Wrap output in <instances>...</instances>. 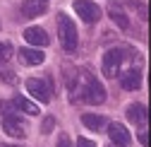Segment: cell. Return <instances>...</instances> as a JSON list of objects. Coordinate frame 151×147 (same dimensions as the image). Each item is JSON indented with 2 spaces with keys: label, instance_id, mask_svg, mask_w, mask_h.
Here are the masks:
<instances>
[{
  "label": "cell",
  "instance_id": "8",
  "mask_svg": "<svg viewBox=\"0 0 151 147\" xmlns=\"http://www.w3.org/2000/svg\"><path fill=\"white\" fill-rule=\"evenodd\" d=\"M108 135L113 140V145H127L129 142V130L122 125V123H108Z\"/></svg>",
  "mask_w": 151,
  "mask_h": 147
},
{
  "label": "cell",
  "instance_id": "14",
  "mask_svg": "<svg viewBox=\"0 0 151 147\" xmlns=\"http://www.w3.org/2000/svg\"><path fill=\"white\" fill-rule=\"evenodd\" d=\"M82 123L89 128V130H103V125L108 123L103 116H96V114H84L82 116Z\"/></svg>",
  "mask_w": 151,
  "mask_h": 147
},
{
  "label": "cell",
  "instance_id": "16",
  "mask_svg": "<svg viewBox=\"0 0 151 147\" xmlns=\"http://www.w3.org/2000/svg\"><path fill=\"white\" fill-rule=\"evenodd\" d=\"M12 53H14L12 44H5V41H0V60H10V58H12Z\"/></svg>",
  "mask_w": 151,
  "mask_h": 147
},
{
  "label": "cell",
  "instance_id": "17",
  "mask_svg": "<svg viewBox=\"0 0 151 147\" xmlns=\"http://www.w3.org/2000/svg\"><path fill=\"white\" fill-rule=\"evenodd\" d=\"M0 80H3L5 84H17V75L12 70H3V72H0Z\"/></svg>",
  "mask_w": 151,
  "mask_h": 147
},
{
  "label": "cell",
  "instance_id": "12",
  "mask_svg": "<svg viewBox=\"0 0 151 147\" xmlns=\"http://www.w3.org/2000/svg\"><path fill=\"white\" fill-rule=\"evenodd\" d=\"M12 106H14V108H19L22 114H29V116H39V106H36L31 99H27V97H14Z\"/></svg>",
  "mask_w": 151,
  "mask_h": 147
},
{
  "label": "cell",
  "instance_id": "3",
  "mask_svg": "<svg viewBox=\"0 0 151 147\" xmlns=\"http://www.w3.org/2000/svg\"><path fill=\"white\" fill-rule=\"evenodd\" d=\"M82 99L86 104H103L106 101V87L99 80L86 77V84H82Z\"/></svg>",
  "mask_w": 151,
  "mask_h": 147
},
{
  "label": "cell",
  "instance_id": "2",
  "mask_svg": "<svg viewBox=\"0 0 151 147\" xmlns=\"http://www.w3.org/2000/svg\"><path fill=\"white\" fill-rule=\"evenodd\" d=\"M122 60H125V51L122 48H110L103 53V75L106 77H118L120 75V68H122Z\"/></svg>",
  "mask_w": 151,
  "mask_h": 147
},
{
  "label": "cell",
  "instance_id": "11",
  "mask_svg": "<svg viewBox=\"0 0 151 147\" xmlns=\"http://www.w3.org/2000/svg\"><path fill=\"white\" fill-rule=\"evenodd\" d=\"M46 12V3L43 0H27V3L22 5V15L24 17H39Z\"/></svg>",
  "mask_w": 151,
  "mask_h": 147
},
{
  "label": "cell",
  "instance_id": "18",
  "mask_svg": "<svg viewBox=\"0 0 151 147\" xmlns=\"http://www.w3.org/2000/svg\"><path fill=\"white\" fill-rule=\"evenodd\" d=\"M53 125H55V118L48 116V118L43 121V125H41V133H50V130H53Z\"/></svg>",
  "mask_w": 151,
  "mask_h": 147
},
{
  "label": "cell",
  "instance_id": "5",
  "mask_svg": "<svg viewBox=\"0 0 151 147\" xmlns=\"http://www.w3.org/2000/svg\"><path fill=\"white\" fill-rule=\"evenodd\" d=\"M74 12H77L86 24H93L101 20V7L96 3H89V0H74Z\"/></svg>",
  "mask_w": 151,
  "mask_h": 147
},
{
  "label": "cell",
  "instance_id": "13",
  "mask_svg": "<svg viewBox=\"0 0 151 147\" xmlns=\"http://www.w3.org/2000/svg\"><path fill=\"white\" fill-rule=\"evenodd\" d=\"M127 118L132 123H137V125H144L146 123V106L144 104H132L127 108Z\"/></svg>",
  "mask_w": 151,
  "mask_h": 147
},
{
  "label": "cell",
  "instance_id": "19",
  "mask_svg": "<svg viewBox=\"0 0 151 147\" xmlns=\"http://www.w3.org/2000/svg\"><path fill=\"white\" fill-rule=\"evenodd\" d=\"M77 147H96V145H93V140H86V138H79V140H77Z\"/></svg>",
  "mask_w": 151,
  "mask_h": 147
},
{
  "label": "cell",
  "instance_id": "9",
  "mask_svg": "<svg viewBox=\"0 0 151 147\" xmlns=\"http://www.w3.org/2000/svg\"><path fill=\"white\" fill-rule=\"evenodd\" d=\"M120 84H122V89H127V92L139 89V87H142V72H139V70H127V72H122Z\"/></svg>",
  "mask_w": 151,
  "mask_h": 147
},
{
  "label": "cell",
  "instance_id": "21",
  "mask_svg": "<svg viewBox=\"0 0 151 147\" xmlns=\"http://www.w3.org/2000/svg\"><path fill=\"white\" fill-rule=\"evenodd\" d=\"M139 142H142L144 147L149 145V138H146V130H142V133H139Z\"/></svg>",
  "mask_w": 151,
  "mask_h": 147
},
{
  "label": "cell",
  "instance_id": "22",
  "mask_svg": "<svg viewBox=\"0 0 151 147\" xmlns=\"http://www.w3.org/2000/svg\"><path fill=\"white\" fill-rule=\"evenodd\" d=\"M108 147H122V145H108Z\"/></svg>",
  "mask_w": 151,
  "mask_h": 147
},
{
  "label": "cell",
  "instance_id": "4",
  "mask_svg": "<svg viewBox=\"0 0 151 147\" xmlns=\"http://www.w3.org/2000/svg\"><path fill=\"white\" fill-rule=\"evenodd\" d=\"M27 92H29L34 99L43 101V104H48V101H50V97H53L50 84H48L46 80H41V77H29V80H27Z\"/></svg>",
  "mask_w": 151,
  "mask_h": 147
},
{
  "label": "cell",
  "instance_id": "7",
  "mask_svg": "<svg viewBox=\"0 0 151 147\" xmlns=\"http://www.w3.org/2000/svg\"><path fill=\"white\" fill-rule=\"evenodd\" d=\"M24 41L29 44V46H48V34H46V29H41V27H27L24 29Z\"/></svg>",
  "mask_w": 151,
  "mask_h": 147
},
{
  "label": "cell",
  "instance_id": "6",
  "mask_svg": "<svg viewBox=\"0 0 151 147\" xmlns=\"http://www.w3.org/2000/svg\"><path fill=\"white\" fill-rule=\"evenodd\" d=\"M3 130L10 135V138H24L27 135V125L22 118H17V116H5L3 118Z\"/></svg>",
  "mask_w": 151,
  "mask_h": 147
},
{
  "label": "cell",
  "instance_id": "1",
  "mask_svg": "<svg viewBox=\"0 0 151 147\" xmlns=\"http://www.w3.org/2000/svg\"><path fill=\"white\" fill-rule=\"evenodd\" d=\"M58 39H60V46L65 51H74L77 44H79L77 27H74V22L67 15H58Z\"/></svg>",
  "mask_w": 151,
  "mask_h": 147
},
{
  "label": "cell",
  "instance_id": "20",
  "mask_svg": "<svg viewBox=\"0 0 151 147\" xmlns=\"http://www.w3.org/2000/svg\"><path fill=\"white\" fill-rule=\"evenodd\" d=\"M58 147H72V142H70V138H67V135H63V138L58 140Z\"/></svg>",
  "mask_w": 151,
  "mask_h": 147
},
{
  "label": "cell",
  "instance_id": "10",
  "mask_svg": "<svg viewBox=\"0 0 151 147\" xmlns=\"http://www.w3.org/2000/svg\"><path fill=\"white\" fill-rule=\"evenodd\" d=\"M43 58H46L43 51H39V48H22L19 51V60L24 65H41Z\"/></svg>",
  "mask_w": 151,
  "mask_h": 147
},
{
  "label": "cell",
  "instance_id": "15",
  "mask_svg": "<svg viewBox=\"0 0 151 147\" xmlns=\"http://www.w3.org/2000/svg\"><path fill=\"white\" fill-rule=\"evenodd\" d=\"M108 17H110V20L115 22L118 27H122V29H127V27H129L127 15H125V12H120V10H115V7H110V10H108Z\"/></svg>",
  "mask_w": 151,
  "mask_h": 147
},
{
  "label": "cell",
  "instance_id": "23",
  "mask_svg": "<svg viewBox=\"0 0 151 147\" xmlns=\"http://www.w3.org/2000/svg\"><path fill=\"white\" fill-rule=\"evenodd\" d=\"M43 3H46V0H43Z\"/></svg>",
  "mask_w": 151,
  "mask_h": 147
}]
</instances>
